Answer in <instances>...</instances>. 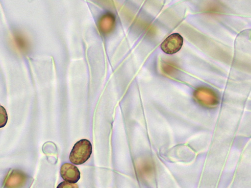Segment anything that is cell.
Returning <instances> with one entry per match:
<instances>
[{
	"label": "cell",
	"instance_id": "52a82bcc",
	"mask_svg": "<svg viewBox=\"0 0 251 188\" xmlns=\"http://www.w3.org/2000/svg\"><path fill=\"white\" fill-rule=\"evenodd\" d=\"M57 188H78V186L76 184L70 183L64 181L60 183L58 185Z\"/></svg>",
	"mask_w": 251,
	"mask_h": 188
},
{
	"label": "cell",
	"instance_id": "7a4b0ae2",
	"mask_svg": "<svg viewBox=\"0 0 251 188\" xmlns=\"http://www.w3.org/2000/svg\"><path fill=\"white\" fill-rule=\"evenodd\" d=\"M183 44L182 36L179 33H174L164 40L161 45V48L165 53L172 55L181 49Z\"/></svg>",
	"mask_w": 251,
	"mask_h": 188
},
{
	"label": "cell",
	"instance_id": "6da1fadb",
	"mask_svg": "<svg viewBox=\"0 0 251 188\" xmlns=\"http://www.w3.org/2000/svg\"><path fill=\"white\" fill-rule=\"evenodd\" d=\"M92 153V143L88 140L82 139L75 144L70 156V160L74 164H81L90 159Z\"/></svg>",
	"mask_w": 251,
	"mask_h": 188
},
{
	"label": "cell",
	"instance_id": "277c9868",
	"mask_svg": "<svg viewBox=\"0 0 251 188\" xmlns=\"http://www.w3.org/2000/svg\"><path fill=\"white\" fill-rule=\"evenodd\" d=\"M195 96L199 102L206 107H214L218 103L217 95L210 89L200 88L195 92Z\"/></svg>",
	"mask_w": 251,
	"mask_h": 188
},
{
	"label": "cell",
	"instance_id": "3957f363",
	"mask_svg": "<svg viewBox=\"0 0 251 188\" xmlns=\"http://www.w3.org/2000/svg\"><path fill=\"white\" fill-rule=\"evenodd\" d=\"M27 176L22 171L13 170L6 177L4 185L6 188H21L26 182Z\"/></svg>",
	"mask_w": 251,
	"mask_h": 188
},
{
	"label": "cell",
	"instance_id": "5b68a950",
	"mask_svg": "<svg viewBox=\"0 0 251 188\" xmlns=\"http://www.w3.org/2000/svg\"><path fill=\"white\" fill-rule=\"evenodd\" d=\"M60 174L63 179L70 183L75 184L80 178V173L77 167L69 163L61 166Z\"/></svg>",
	"mask_w": 251,
	"mask_h": 188
},
{
	"label": "cell",
	"instance_id": "8992f818",
	"mask_svg": "<svg viewBox=\"0 0 251 188\" xmlns=\"http://www.w3.org/2000/svg\"><path fill=\"white\" fill-rule=\"evenodd\" d=\"M8 120V117L6 109L0 105V128H4Z\"/></svg>",
	"mask_w": 251,
	"mask_h": 188
}]
</instances>
